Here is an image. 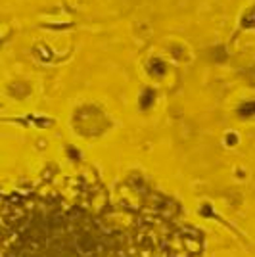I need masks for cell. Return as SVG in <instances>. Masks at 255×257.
<instances>
[{"instance_id": "6da1fadb", "label": "cell", "mask_w": 255, "mask_h": 257, "mask_svg": "<svg viewBox=\"0 0 255 257\" xmlns=\"http://www.w3.org/2000/svg\"><path fill=\"white\" fill-rule=\"evenodd\" d=\"M244 27H255V8L253 10H249V12L244 16Z\"/></svg>"}, {"instance_id": "7a4b0ae2", "label": "cell", "mask_w": 255, "mask_h": 257, "mask_svg": "<svg viewBox=\"0 0 255 257\" xmlns=\"http://www.w3.org/2000/svg\"><path fill=\"white\" fill-rule=\"evenodd\" d=\"M152 65H155V71H157V73H165V69H163V63H161V61H154Z\"/></svg>"}]
</instances>
